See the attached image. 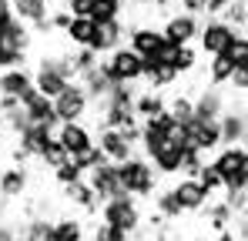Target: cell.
<instances>
[{"label": "cell", "mask_w": 248, "mask_h": 241, "mask_svg": "<svg viewBox=\"0 0 248 241\" xmlns=\"http://www.w3.org/2000/svg\"><path fill=\"white\" fill-rule=\"evenodd\" d=\"M232 71H235V64L228 60V54L208 57V84H211V87H225L228 77H232Z\"/></svg>", "instance_id": "cell-30"}, {"label": "cell", "mask_w": 248, "mask_h": 241, "mask_svg": "<svg viewBox=\"0 0 248 241\" xmlns=\"http://www.w3.org/2000/svg\"><path fill=\"white\" fill-rule=\"evenodd\" d=\"M202 164H205V154H202V151H195V148H181V174L195 178V174L202 171Z\"/></svg>", "instance_id": "cell-40"}, {"label": "cell", "mask_w": 248, "mask_h": 241, "mask_svg": "<svg viewBox=\"0 0 248 241\" xmlns=\"http://www.w3.org/2000/svg\"><path fill=\"white\" fill-rule=\"evenodd\" d=\"M94 3H97V0H64V10H67L71 17H91Z\"/></svg>", "instance_id": "cell-43"}, {"label": "cell", "mask_w": 248, "mask_h": 241, "mask_svg": "<svg viewBox=\"0 0 248 241\" xmlns=\"http://www.w3.org/2000/svg\"><path fill=\"white\" fill-rule=\"evenodd\" d=\"M168 118L178 120V124H188V120L195 118V104H191V94H174V97H168Z\"/></svg>", "instance_id": "cell-31"}, {"label": "cell", "mask_w": 248, "mask_h": 241, "mask_svg": "<svg viewBox=\"0 0 248 241\" xmlns=\"http://www.w3.org/2000/svg\"><path fill=\"white\" fill-rule=\"evenodd\" d=\"M235 37V30L221 20V17H202V24H198V47H202V54L205 57H215V54H225V47L232 44Z\"/></svg>", "instance_id": "cell-5"}, {"label": "cell", "mask_w": 248, "mask_h": 241, "mask_svg": "<svg viewBox=\"0 0 248 241\" xmlns=\"http://www.w3.org/2000/svg\"><path fill=\"white\" fill-rule=\"evenodd\" d=\"M17 238V225L14 221H0V241H14Z\"/></svg>", "instance_id": "cell-46"}, {"label": "cell", "mask_w": 248, "mask_h": 241, "mask_svg": "<svg viewBox=\"0 0 248 241\" xmlns=\"http://www.w3.org/2000/svg\"><path fill=\"white\" fill-rule=\"evenodd\" d=\"M94 144L104 151V158L111 161V164H121L134 154V144L124 137V131L118 127H101V134H94Z\"/></svg>", "instance_id": "cell-14"}, {"label": "cell", "mask_w": 248, "mask_h": 241, "mask_svg": "<svg viewBox=\"0 0 248 241\" xmlns=\"http://www.w3.org/2000/svg\"><path fill=\"white\" fill-rule=\"evenodd\" d=\"M151 167H155L158 174H165V178H174V174H181V148L168 141L165 148H161V151L151 158Z\"/></svg>", "instance_id": "cell-25"}, {"label": "cell", "mask_w": 248, "mask_h": 241, "mask_svg": "<svg viewBox=\"0 0 248 241\" xmlns=\"http://www.w3.org/2000/svg\"><path fill=\"white\" fill-rule=\"evenodd\" d=\"M20 111H24L27 124H47V127H57V124H61V120L54 118L50 97H44L37 90H27V94L20 97Z\"/></svg>", "instance_id": "cell-16"}, {"label": "cell", "mask_w": 248, "mask_h": 241, "mask_svg": "<svg viewBox=\"0 0 248 241\" xmlns=\"http://www.w3.org/2000/svg\"><path fill=\"white\" fill-rule=\"evenodd\" d=\"M118 178H121V191L124 195H131V198H151L155 191H158V171L151 167V161L144 158V154H131L127 161L118 164Z\"/></svg>", "instance_id": "cell-1"}, {"label": "cell", "mask_w": 248, "mask_h": 241, "mask_svg": "<svg viewBox=\"0 0 248 241\" xmlns=\"http://www.w3.org/2000/svg\"><path fill=\"white\" fill-rule=\"evenodd\" d=\"M221 191H248V167H238L221 178Z\"/></svg>", "instance_id": "cell-42"}, {"label": "cell", "mask_w": 248, "mask_h": 241, "mask_svg": "<svg viewBox=\"0 0 248 241\" xmlns=\"http://www.w3.org/2000/svg\"><path fill=\"white\" fill-rule=\"evenodd\" d=\"M61 191H64V198L71 201L74 208H81V211H87V214H94V211H97V204H101L97 195L91 191V184H87L84 178H81V181H74V184H64Z\"/></svg>", "instance_id": "cell-24"}, {"label": "cell", "mask_w": 248, "mask_h": 241, "mask_svg": "<svg viewBox=\"0 0 248 241\" xmlns=\"http://www.w3.org/2000/svg\"><path fill=\"white\" fill-rule=\"evenodd\" d=\"M27 90H34V71H27L24 64H20V67H7V71H0V94L20 101Z\"/></svg>", "instance_id": "cell-20"}, {"label": "cell", "mask_w": 248, "mask_h": 241, "mask_svg": "<svg viewBox=\"0 0 248 241\" xmlns=\"http://www.w3.org/2000/svg\"><path fill=\"white\" fill-rule=\"evenodd\" d=\"M101 74L108 77V84H141V74H144V57L134 54L131 47H118L111 54H104L97 60Z\"/></svg>", "instance_id": "cell-2"}, {"label": "cell", "mask_w": 248, "mask_h": 241, "mask_svg": "<svg viewBox=\"0 0 248 241\" xmlns=\"http://www.w3.org/2000/svg\"><path fill=\"white\" fill-rule=\"evenodd\" d=\"M185 141L188 148L202 151V154H211L215 148H221V137H218V120L208 118H191L185 124Z\"/></svg>", "instance_id": "cell-10"}, {"label": "cell", "mask_w": 248, "mask_h": 241, "mask_svg": "<svg viewBox=\"0 0 248 241\" xmlns=\"http://www.w3.org/2000/svg\"><path fill=\"white\" fill-rule=\"evenodd\" d=\"M54 137H57V144L67 151V158H78V154H84V151L94 144V131H91L84 120H64V124H57V127H54Z\"/></svg>", "instance_id": "cell-7"}, {"label": "cell", "mask_w": 248, "mask_h": 241, "mask_svg": "<svg viewBox=\"0 0 248 241\" xmlns=\"http://www.w3.org/2000/svg\"><path fill=\"white\" fill-rule=\"evenodd\" d=\"M84 181L91 184V191L97 195V201H108V198H114V195H124L121 191V178H118V164H111V161L91 167Z\"/></svg>", "instance_id": "cell-12"}, {"label": "cell", "mask_w": 248, "mask_h": 241, "mask_svg": "<svg viewBox=\"0 0 248 241\" xmlns=\"http://www.w3.org/2000/svg\"><path fill=\"white\" fill-rule=\"evenodd\" d=\"M118 17H121V3L118 0H97L94 10H91L94 24H108V20H118Z\"/></svg>", "instance_id": "cell-36"}, {"label": "cell", "mask_w": 248, "mask_h": 241, "mask_svg": "<svg viewBox=\"0 0 248 241\" xmlns=\"http://www.w3.org/2000/svg\"><path fill=\"white\" fill-rule=\"evenodd\" d=\"M155 214L158 218H165V221H178L185 211L178 208V201L171 195V188H161V191H155Z\"/></svg>", "instance_id": "cell-32"}, {"label": "cell", "mask_w": 248, "mask_h": 241, "mask_svg": "<svg viewBox=\"0 0 248 241\" xmlns=\"http://www.w3.org/2000/svg\"><path fill=\"white\" fill-rule=\"evenodd\" d=\"M161 44H165V37H161V30H158L155 24H134V27L127 30V37H124V47H131V50L141 54V57H151Z\"/></svg>", "instance_id": "cell-15"}, {"label": "cell", "mask_w": 248, "mask_h": 241, "mask_svg": "<svg viewBox=\"0 0 248 241\" xmlns=\"http://www.w3.org/2000/svg\"><path fill=\"white\" fill-rule=\"evenodd\" d=\"M168 64L174 67V74H178V77L195 74V67H198V50H195L191 44H181V47H174V54H171V60H168Z\"/></svg>", "instance_id": "cell-27"}, {"label": "cell", "mask_w": 248, "mask_h": 241, "mask_svg": "<svg viewBox=\"0 0 248 241\" xmlns=\"http://www.w3.org/2000/svg\"><path fill=\"white\" fill-rule=\"evenodd\" d=\"M64 158H67V151H64V148L57 144V137H54V134H50V137L44 141V148L37 151V161H41L44 167H57V164H61Z\"/></svg>", "instance_id": "cell-35"}, {"label": "cell", "mask_w": 248, "mask_h": 241, "mask_svg": "<svg viewBox=\"0 0 248 241\" xmlns=\"http://www.w3.org/2000/svg\"><path fill=\"white\" fill-rule=\"evenodd\" d=\"M71 161L78 164V171H81V174H87L91 167H97V164H104L108 158H104V151H101L97 144H91V148H87L84 154H78V158H71Z\"/></svg>", "instance_id": "cell-39"}, {"label": "cell", "mask_w": 248, "mask_h": 241, "mask_svg": "<svg viewBox=\"0 0 248 241\" xmlns=\"http://www.w3.org/2000/svg\"><path fill=\"white\" fill-rule=\"evenodd\" d=\"M202 211H205L208 228H211V231H225V228H232V218H235V214H232V208H228L225 201H208Z\"/></svg>", "instance_id": "cell-29"}, {"label": "cell", "mask_w": 248, "mask_h": 241, "mask_svg": "<svg viewBox=\"0 0 248 241\" xmlns=\"http://www.w3.org/2000/svg\"><path fill=\"white\" fill-rule=\"evenodd\" d=\"M127 238H131L127 231L108 225V221H97V228H94V235H91V241H127Z\"/></svg>", "instance_id": "cell-41"}, {"label": "cell", "mask_w": 248, "mask_h": 241, "mask_svg": "<svg viewBox=\"0 0 248 241\" xmlns=\"http://www.w3.org/2000/svg\"><path fill=\"white\" fill-rule=\"evenodd\" d=\"M198 24H202V17H191V14L174 10V14L165 17V24H161L158 30H161V37H165L168 44L181 47V44H195V37H198Z\"/></svg>", "instance_id": "cell-8"}, {"label": "cell", "mask_w": 248, "mask_h": 241, "mask_svg": "<svg viewBox=\"0 0 248 241\" xmlns=\"http://www.w3.org/2000/svg\"><path fill=\"white\" fill-rule=\"evenodd\" d=\"M218 137H221V144H245V137H248L245 97H238V104L228 101V107L218 118Z\"/></svg>", "instance_id": "cell-6"}, {"label": "cell", "mask_w": 248, "mask_h": 241, "mask_svg": "<svg viewBox=\"0 0 248 241\" xmlns=\"http://www.w3.org/2000/svg\"><path fill=\"white\" fill-rule=\"evenodd\" d=\"M47 241H87V228L81 218H57L50 221Z\"/></svg>", "instance_id": "cell-23"}, {"label": "cell", "mask_w": 248, "mask_h": 241, "mask_svg": "<svg viewBox=\"0 0 248 241\" xmlns=\"http://www.w3.org/2000/svg\"><path fill=\"white\" fill-rule=\"evenodd\" d=\"M50 107H54V118L61 120H84L87 114H91V97L84 94V87L78 84V80H71L54 101H50Z\"/></svg>", "instance_id": "cell-4"}, {"label": "cell", "mask_w": 248, "mask_h": 241, "mask_svg": "<svg viewBox=\"0 0 248 241\" xmlns=\"http://www.w3.org/2000/svg\"><path fill=\"white\" fill-rule=\"evenodd\" d=\"M181 7V14H191V17H205V7H202V0H178Z\"/></svg>", "instance_id": "cell-45"}, {"label": "cell", "mask_w": 248, "mask_h": 241, "mask_svg": "<svg viewBox=\"0 0 248 241\" xmlns=\"http://www.w3.org/2000/svg\"><path fill=\"white\" fill-rule=\"evenodd\" d=\"M165 107H168L165 90H151V87L138 90L134 101H131V111H134V118H138V120H155L158 114H165Z\"/></svg>", "instance_id": "cell-18"}, {"label": "cell", "mask_w": 248, "mask_h": 241, "mask_svg": "<svg viewBox=\"0 0 248 241\" xmlns=\"http://www.w3.org/2000/svg\"><path fill=\"white\" fill-rule=\"evenodd\" d=\"M97 211H101V221L121 228V231H127V235H134V231L141 228V221H144L141 204H138V198H131V195H114V198L101 201Z\"/></svg>", "instance_id": "cell-3"}, {"label": "cell", "mask_w": 248, "mask_h": 241, "mask_svg": "<svg viewBox=\"0 0 248 241\" xmlns=\"http://www.w3.org/2000/svg\"><path fill=\"white\" fill-rule=\"evenodd\" d=\"M195 178H198V184L205 188V191L211 195V198H215V195H221V174H218V171H215V167H211L208 161L202 164V171H198Z\"/></svg>", "instance_id": "cell-38"}, {"label": "cell", "mask_w": 248, "mask_h": 241, "mask_svg": "<svg viewBox=\"0 0 248 241\" xmlns=\"http://www.w3.org/2000/svg\"><path fill=\"white\" fill-rule=\"evenodd\" d=\"M27 188H31V174H27L20 164H14V167H3V171H0V198H7V201L24 198V195H27Z\"/></svg>", "instance_id": "cell-21"}, {"label": "cell", "mask_w": 248, "mask_h": 241, "mask_svg": "<svg viewBox=\"0 0 248 241\" xmlns=\"http://www.w3.org/2000/svg\"><path fill=\"white\" fill-rule=\"evenodd\" d=\"M124 37H127V27H124V20H108V24H94V37H91V50L97 54V57H104V54H111V50H118L124 47Z\"/></svg>", "instance_id": "cell-13"}, {"label": "cell", "mask_w": 248, "mask_h": 241, "mask_svg": "<svg viewBox=\"0 0 248 241\" xmlns=\"http://www.w3.org/2000/svg\"><path fill=\"white\" fill-rule=\"evenodd\" d=\"M171 195H174V201H178V208L188 211V214H198L208 201H211V195L198 184V178H188V174H181V178L171 184Z\"/></svg>", "instance_id": "cell-11"}, {"label": "cell", "mask_w": 248, "mask_h": 241, "mask_svg": "<svg viewBox=\"0 0 248 241\" xmlns=\"http://www.w3.org/2000/svg\"><path fill=\"white\" fill-rule=\"evenodd\" d=\"M191 104H195V118H208V120H218L221 118V111L228 107V97H225V90L221 87H202L195 97H191Z\"/></svg>", "instance_id": "cell-17"}, {"label": "cell", "mask_w": 248, "mask_h": 241, "mask_svg": "<svg viewBox=\"0 0 248 241\" xmlns=\"http://www.w3.org/2000/svg\"><path fill=\"white\" fill-rule=\"evenodd\" d=\"M235 34H245L248 27V0H232L228 7H221V14H218Z\"/></svg>", "instance_id": "cell-28"}, {"label": "cell", "mask_w": 248, "mask_h": 241, "mask_svg": "<svg viewBox=\"0 0 248 241\" xmlns=\"http://www.w3.org/2000/svg\"><path fill=\"white\" fill-rule=\"evenodd\" d=\"M14 241H24V238H20V235H17V238H14Z\"/></svg>", "instance_id": "cell-48"}, {"label": "cell", "mask_w": 248, "mask_h": 241, "mask_svg": "<svg viewBox=\"0 0 248 241\" xmlns=\"http://www.w3.org/2000/svg\"><path fill=\"white\" fill-rule=\"evenodd\" d=\"M141 7H155V10H165V7H171V3H178V0H138Z\"/></svg>", "instance_id": "cell-47"}, {"label": "cell", "mask_w": 248, "mask_h": 241, "mask_svg": "<svg viewBox=\"0 0 248 241\" xmlns=\"http://www.w3.org/2000/svg\"><path fill=\"white\" fill-rule=\"evenodd\" d=\"M225 54H228V60L235 64V71H238V67L248 71V37H245V34H235L232 44L225 47Z\"/></svg>", "instance_id": "cell-34"}, {"label": "cell", "mask_w": 248, "mask_h": 241, "mask_svg": "<svg viewBox=\"0 0 248 241\" xmlns=\"http://www.w3.org/2000/svg\"><path fill=\"white\" fill-rule=\"evenodd\" d=\"M97 54L91 50V47H74L71 54H67V64H71V74L74 77H81L84 71H91V67H97Z\"/></svg>", "instance_id": "cell-33"}, {"label": "cell", "mask_w": 248, "mask_h": 241, "mask_svg": "<svg viewBox=\"0 0 248 241\" xmlns=\"http://www.w3.org/2000/svg\"><path fill=\"white\" fill-rule=\"evenodd\" d=\"M228 87L238 94V97H245V87H248V71H232V77H228Z\"/></svg>", "instance_id": "cell-44"}, {"label": "cell", "mask_w": 248, "mask_h": 241, "mask_svg": "<svg viewBox=\"0 0 248 241\" xmlns=\"http://www.w3.org/2000/svg\"><path fill=\"white\" fill-rule=\"evenodd\" d=\"M208 164L225 178V174H232L238 167H248V148L245 144H221V148H215V158Z\"/></svg>", "instance_id": "cell-19"}, {"label": "cell", "mask_w": 248, "mask_h": 241, "mask_svg": "<svg viewBox=\"0 0 248 241\" xmlns=\"http://www.w3.org/2000/svg\"><path fill=\"white\" fill-rule=\"evenodd\" d=\"M10 14L20 24H27L31 30H37V34H54L50 30V20H47L50 0H10Z\"/></svg>", "instance_id": "cell-9"}, {"label": "cell", "mask_w": 248, "mask_h": 241, "mask_svg": "<svg viewBox=\"0 0 248 241\" xmlns=\"http://www.w3.org/2000/svg\"><path fill=\"white\" fill-rule=\"evenodd\" d=\"M64 37L71 40L74 47H91V37H94V20L91 17H71L67 27H64Z\"/></svg>", "instance_id": "cell-26"}, {"label": "cell", "mask_w": 248, "mask_h": 241, "mask_svg": "<svg viewBox=\"0 0 248 241\" xmlns=\"http://www.w3.org/2000/svg\"><path fill=\"white\" fill-rule=\"evenodd\" d=\"M50 174H54V181H57L61 188H64V184H74V181H81V178H84L81 171H78V164H74L71 158H64L57 167H50Z\"/></svg>", "instance_id": "cell-37"}, {"label": "cell", "mask_w": 248, "mask_h": 241, "mask_svg": "<svg viewBox=\"0 0 248 241\" xmlns=\"http://www.w3.org/2000/svg\"><path fill=\"white\" fill-rule=\"evenodd\" d=\"M50 134H54V127H47V124H24L17 131V137H20V148L17 151H24L27 158H37V151L44 148V141Z\"/></svg>", "instance_id": "cell-22"}]
</instances>
